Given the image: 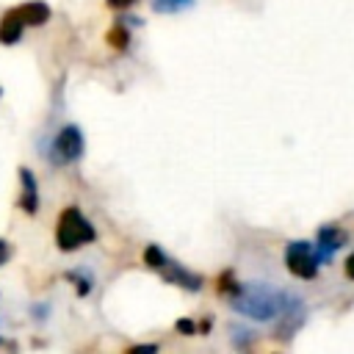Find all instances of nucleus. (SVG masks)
Masks as SVG:
<instances>
[{
    "label": "nucleus",
    "instance_id": "nucleus-8",
    "mask_svg": "<svg viewBox=\"0 0 354 354\" xmlns=\"http://www.w3.org/2000/svg\"><path fill=\"white\" fill-rule=\"evenodd\" d=\"M22 33H25V22L19 19L17 8L6 11L3 19H0V41L3 44H17L22 39Z\"/></svg>",
    "mask_w": 354,
    "mask_h": 354
},
{
    "label": "nucleus",
    "instance_id": "nucleus-6",
    "mask_svg": "<svg viewBox=\"0 0 354 354\" xmlns=\"http://www.w3.org/2000/svg\"><path fill=\"white\" fill-rule=\"evenodd\" d=\"M343 241H346V232H340L337 227H321L318 238H315V249L321 254V263H329L335 257V252L343 246Z\"/></svg>",
    "mask_w": 354,
    "mask_h": 354
},
{
    "label": "nucleus",
    "instance_id": "nucleus-2",
    "mask_svg": "<svg viewBox=\"0 0 354 354\" xmlns=\"http://www.w3.org/2000/svg\"><path fill=\"white\" fill-rule=\"evenodd\" d=\"M97 238L91 221L77 210V207H64L58 216V227H55V243L61 252H75L86 243H91Z\"/></svg>",
    "mask_w": 354,
    "mask_h": 354
},
{
    "label": "nucleus",
    "instance_id": "nucleus-3",
    "mask_svg": "<svg viewBox=\"0 0 354 354\" xmlns=\"http://www.w3.org/2000/svg\"><path fill=\"white\" fill-rule=\"evenodd\" d=\"M144 263L152 268V271H158L166 282H171V285H180V288H185V290H199L202 288V277H196L194 271H188L185 266H180L174 257H169L160 246H147V252H144Z\"/></svg>",
    "mask_w": 354,
    "mask_h": 354
},
{
    "label": "nucleus",
    "instance_id": "nucleus-4",
    "mask_svg": "<svg viewBox=\"0 0 354 354\" xmlns=\"http://www.w3.org/2000/svg\"><path fill=\"white\" fill-rule=\"evenodd\" d=\"M285 266H288V271L293 277L313 279L324 263H321V254H318L315 243H310V241H290L285 246Z\"/></svg>",
    "mask_w": 354,
    "mask_h": 354
},
{
    "label": "nucleus",
    "instance_id": "nucleus-14",
    "mask_svg": "<svg viewBox=\"0 0 354 354\" xmlns=\"http://www.w3.org/2000/svg\"><path fill=\"white\" fill-rule=\"evenodd\" d=\"M8 257H11V246H8L6 241H0V266H3Z\"/></svg>",
    "mask_w": 354,
    "mask_h": 354
},
{
    "label": "nucleus",
    "instance_id": "nucleus-1",
    "mask_svg": "<svg viewBox=\"0 0 354 354\" xmlns=\"http://www.w3.org/2000/svg\"><path fill=\"white\" fill-rule=\"evenodd\" d=\"M227 296H230V304L235 313L252 318V321H260V324H282L288 329H293L299 324V315L304 310L301 299L285 293V290H277V288H268V285H238L232 282L230 288H221Z\"/></svg>",
    "mask_w": 354,
    "mask_h": 354
},
{
    "label": "nucleus",
    "instance_id": "nucleus-12",
    "mask_svg": "<svg viewBox=\"0 0 354 354\" xmlns=\"http://www.w3.org/2000/svg\"><path fill=\"white\" fill-rule=\"evenodd\" d=\"M66 279H72V282H75V290H77L80 296H86V293H88V288H91V279H88L86 274H80V271H69V274H66Z\"/></svg>",
    "mask_w": 354,
    "mask_h": 354
},
{
    "label": "nucleus",
    "instance_id": "nucleus-17",
    "mask_svg": "<svg viewBox=\"0 0 354 354\" xmlns=\"http://www.w3.org/2000/svg\"><path fill=\"white\" fill-rule=\"evenodd\" d=\"M158 346H136V348H130V351H155Z\"/></svg>",
    "mask_w": 354,
    "mask_h": 354
},
{
    "label": "nucleus",
    "instance_id": "nucleus-16",
    "mask_svg": "<svg viewBox=\"0 0 354 354\" xmlns=\"http://www.w3.org/2000/svg\"><path fill=\"white\" fill-rule=\"evenodd\" d=\"M136 0H108V6L111 8H127V6H133Z\"/></svg>",
    "mask_w": 354,
    "mask_h": 354
},
{
    "label": "nucleus",
    "instance_id": "nucleus-11",
    "mask_svg": "<svg viewBox=\"0 0 354 354\" xmlns=\"http://www.w3.org/2000/svg\"><path fill=\"white\" fill-rule=\"evenodd\" d=\"M127 39H130V33H127V28H124L122 22H116V25L111 28V33H108V41H111L113 47H127Z\"/></svg>",
    "mask_w": 354,
    "mask_h": 354
},
{
    "label": "nucleus",
    "instance_id": "nucleus-7",
    "mask_svg": "<svg viewBox=\"0 0 354 354\" xmlns=\"http://www.w3.org/2000/svg\"><path fill=\"white\" fill-rule=\"evenodd\" d=\"M19 180H22V196H19V205L28 216H33L39 210V185H36V177L28 171V169H19Z\"/></svg>",
    "mask_w": 354,
    "mask_h": 354
},
{
    "label": "nucleus",
    "instance_id": "nucleus-15",
    "mask_svg": "<svg viewBox=\"0 0 354 354\" xmlns=\"http://www.w3.org/2000/svg\"><path fill=\"white\" fill-rule=\"evenodd\" d=\"M343 266H346V277H348V279H354V252L346 257V263H343Z\"/></svg>",
    "mask_w": 354,
    "mask_h": 354
},
{
    "label": "nucleus",
    "instance_id": "nucleus-13",
    "mask_svg": "<svg viewBox=\"0 0 354 354\" xmlns=\"http://www.w3.org/2000/svg\"><path fill=\"white\" fill-rule=\"evenodd\" d=\"M177 329H180L183 335H191L196 326H194V321H177Z\"/></svg>",
    "mask_w": 354,
    "mask_h": 354
},
{
    "label": "nucleus",
    "instance_id": "nucleus-10",
    "mask_svg": "<svg viewBox=\"0 0 354 354\" xmlns=\"http://www.w3.org/2000/svg\"><path fill=\"white\" fill-rule=\"evenodd\" d=\"M194 0H152V8L158 11V14H171V11H183V8H188Z\"/></svg>",
    "mask_w": 354,
    "mask_h": 354
},
{
    "label": "nucleus",
    "instance_id": "nucleus-5",
    "mask_svg": "<svg viewBox=\"0 0 354 354\" xmlns=\"http://www.w3.org/2000/svg\"><path fill=\"white\" fill-rule=\"evenodd\" d=\"M83 155V133L77 124H66L55 133L53 138V147H50V160L58 163V166H66V163H75L77 158Z\"/></svg>",
    "mask_w": 354,
    "mask_h": 354
},
{
    "label": "nucleus",
    "instance_id": "nucleus-9",
    "mask_svg": "<svg viewBox=\"0 0 354 354\" xmlns=\"http://www.w3.org/2000/svg\"><path fill=\"white\" fill-rule=\"evenodd\" d=\"M17 14H19V19L25 22V28H39V25H44L47 19H50V8L41 3V0H30V3H22V6H17Z\"/></svg>",
    "mask_w": 354,
    "mask_h": 354
}]
</instances>
